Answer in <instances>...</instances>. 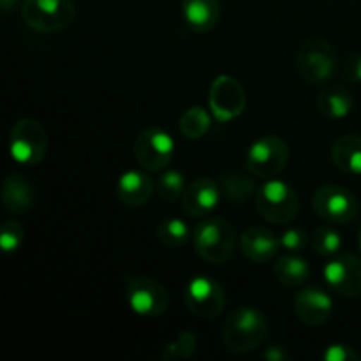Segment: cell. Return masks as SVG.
Returning <instances> with one entry per match:
<instances>
[{"label": "cell", "instance_id": "obj_20", "mask_svg": "<svg viewBox=\"0 0 361 361\" xmlns=\"http://www.w3.org/2000/svg\"><path fill=\"white\" fill-rule=\"evenodd\" d=\"M317 108H319L321 115L326 118L342 120L351 115V111L355 109V99L348 88L334 85V87H328L319 92Z\"/></svg>", "mask_w": 361, "mask_h": 361}, {"label": "cell", "instance_id": "obj_27", "mask_svg": "<svg viewBox=\"0 0 361 361\" xmlns=\"http://www.w3.org/2000/svg\"><path fill=\"white\" fill-rule=\"evenodd\" d=\"M197 341L192 331H182L173 342L164 345L162 358L164 360H189L196 353Z\"/></svg>", "mask_w": 361, "mask_h": 361}, {"label": "cell", "instance_id": "obj_25", "mask_svg": "<svg viewBox=\"0 0 361 361\" xmlns=\"http://www.w3.org/2000/svg\"><path fill=\"white\" fill-rule=\"evenodd\" d=\"M155 235H157V240L164 247H168V249H178V247L185 245L190 233L182 219L169 217L161 221V224L157 226V233H155Z\"/></svg>", "mask_w": 361, "mask_h": 361}, {"label": "cell", "instance_id": "obj_22", "mask_svg": "<svg viewBox=\"0 0 361 361\" xmlns=\"http://www.w3.org/2000/svg\"><path fill=\"white\" fill-rule=\"evenodd\" d=\"M274 275L286 288H300L310 277V267L303 257L288 254L279 257L274 267Z\"/></svg>", "mask_w": 361, "mask_h": 361}, {"label": "cell", "instance_id": "obj_19", "mask_svg": "<svg viewBox=\"0 0 361 361\" xmlns=\"http://www.w3.org/2000/svg\"><path fill=\"white\" fill-rule=\"evenodd\" d=\"M182 16L187 27L194 32H210L221 20L219 0H182Z\"/></svg>", "mask_w": 361, "mask_h": 361}, {"label": "cell", "instance_id": "obj_10", "mask_svg": "<svg viewBox=\"0 0 361 361\" xmlns=\"http://www.w3.org/2000/svg\"><path fill=\"white\" fill-rule=\"evenodd\" d=\"M208 106L217 122H231L238 118L245 109V90L238 80L228 74H221L210 85Z\"/></svg>", "mask_w": 361, "mask_h": 361}, {"label": "cell", "instance_id": "obj_3", "mask_svg": "<svg viewBox=\"0 0 361 361\" xmlns=\"http://www.w3.org/2000/svg\"><path fill=\"white\" fill-rule=\"evenodd\" d=\"M21 18L39 34H56L73 25L76 6L73 0H25Z\"/></svg>", "mask_w": 361, "mask_h": 361}, {"label": "cell", "instance_id": "obj_14", "mask_svg": "<svg viewBox=\"0 0 361 361\" xmlns=\"http://www.w3.org/2000/svg\"><path fill=\"white\" fill-rule=\"evenodd\" d=\"M295 312L307 326H321L334 312V300L319 288L300 289L295 295Z\"/></svg>", "mask_w": 361, "mask_h": 361}, {"label": "cell", "instance_id": "obj_31", "mask_svg": "<svg viewBox=\"0 0 361 361\" xmlns=\"http://www.w3.org/2000/svg\"><path fill=\"white\" fill-rule=\"evenodd\" d=\"M324 361H360V355L355 351V348L345 344H331L324 349L323 353Z\"/></svg>", "mask_w": 361, "mask_h": 361}, {"label": "cell", "instance_id": "obj_18", "mask_svg": "<svg viewBox=\"0 0 361 361\" xmlns=\"http://www.w3.org/2000/svg\"><path fill=\"white\" fill-rule=\"evenodd\" d=\"M2 197L4 208L9 214L23 215L32 210L35 204V189L23 175H9L2 183Z\"/></svg>", "mask_w": 361, "mask_h": 361}, {"label": "cell", "instance_id": "obj_17", "mask_svg": "<svg viewBox=\"0 0 361 361\" xmlns=\"http://www.w3.org/2000/svg\"><path fill=\"white\" fill-rule=\"evenodd\" d=\"M155 183L148 173L141 169H129L123 173L116 183V196L126 207L140 208L154 196Z\"/></svg>", "mask_w": 361, "mask_h": 361}, {"label": "cell", "instance_id": "obj_34", "mask_svg": "<svg viewBox=\"0 0 361 361\" xmlns=\"http://www.w3.org/2000/svg\"><path fill=\"white\" fill-rule=\"evenodd\" d=\"M18 2H20V0H0V6H2V13L9 14L11 11L16 9Z\"/></svg>", "mask_w": 361, "mask_h": 361}, {"label": "cell", "instance_id": "obj_21", "mask_svg": "<svg viewBox=\"0 0 361 361\" xmlns=\"http://www.w3.org/2000/svg\"><path fill=\"white\" fill-rule=\"evenodd\" d=\"M331 161L349 175H361V136L345 134L331 147Z\"/></svg>", "mask_w": 361, "mask_h": 361}, {"label": "cell", "instance_id": "obj_7", "mask_svg": "<svg viewBox=\"0 0 361 361\" xmlns=\"http://www.w3.org/2000/svg\"><path fill=\"white\" fill-rule=\"evenodd\" d=\"M247 169L257 178L270 180L281 175L289 162V147L275 134L259 137L247 152Z\"/></svg>", "mask_w": 361, "mask_h": 361}, {"label": "cell", "instance_id": "obj_29", "mask_svg": "<svg viewBox=\"0 0 361 361\" xmlns=\"http://www.w3.org/2000/svg\"><path fill=\"white\" fill-rule=\"evenodd\" d=\"M25 242L23 226L18 221H6L0 228V249L6 254H14L20 250Z\"/></svg>", "mask_w": 361, "mask_h": 361}, {"label": "cell", "instance_id": "obj_15", "mask_svg": "<svg viewBox=\"0 0 361 361\" xmlns=\"http://www.w3.org/2000/svg\"><path fill=\"white\" fill-rule=\"evenodd\" d=\"M221 185L212 178H196L185 187L182 194L183 210L190 217H204L221 203Z\"/></svg>", "mask_w": 361, "mask_h": 361}, {"label": "cell", "instance_id": "obj_26", "mask_svg": "<svg viewBox=\"0 0 361 361\" xmlns=\"http://www.w3.org/2000/svg\"><path fill=\"white\" fill-rule=\"evenodd\" d=\"M183 190H185V176L178 169L164 171L157 180V196L164 203H175L176 200H182Z\"/></svg>", "mask_w": 361, "mask_h": 361}, {"label": "cell", "instance_id": "obj_35", "mask_svg": "<svg viewBox=\"0 0 361 361\" xmlns=\"http://www.w3.org/2000/svg\"><path fill=\"white\" fill-rule=\"evenodd\" d=\"M358 243H360V249H361V229H360V235H358Z\"/></svg>", "mask_w": 361, "mask_h": 361}, {"label": "cell", "instance_id": "obj_24", "mask_svg": "<svg viewBox=\"0 0 361 361\" xmlns=\"http://www.w3.org/2000/svg\"><path fill=\"white\" fill-rule=\"evenodd\" d=\"M212 126V116L201 106H192L180 118V133L187 140H201Z\"/></svg>", "mask_w": 361, "mask_h": 361}, {"label": "cell", "instance_id": "obj_16", "mask_svg": "<svg viewBox=\"0 0 361 361\" xmlns=\"http://www.w3.org/2000/svg\"><path fill=\"white\" fill-rule=\"evenodd\" d=\"M281 247V238L275 236L270 229L252 226L245 229L240 236V249L247 259L254 263H268L274 259Z\"/></svg>", "mask_w": 361, "mask_h": 361}, {"label": "cell", "instance_id": "obj_6", "mask_svg": "<svg viewBox=\"0 0 361 361\" xmlns=\"http://www.w3.org/2000/svg\"><path fill=\"white\" fill-rule=\"evenodd\" d=\"M11 157L21 166H37L48 152V134L39 120L25 116L13 126L9 134Z\"/></svg>", "mask_w": 361, "mask_h": 361}, {"label": "cell", "instance_id": "obj_4", "mask_svg": "<svg viewBox=\"0 0 361 361\" xmlns=\"http://www.w3.org/2000/svg\"><path fill=\"white\" fill-rule=\"evenodd\" d=\"M254 201H256V208L261 217L274 224H289L300 210L296 190L281 180H267L256 190Z\"/></svg>", "mask_w": 361, "mask_h": 361}, {"label": "cell", "instance_id": "obj_1", "mask_svg": "<svg viewBox=\"0 0 361 361\" xmlns=\"http://www.w3.org/2000/svg\"><path fill=\"white\" fill-rule=\"evenodd\" d=\"M268 334V321L256 307L243 305L233 310L222 326V342L235 355H247L263 344Z\"/></svg>", "mask_w": 361, "mask_h": 361}, {"label": "cell", "instance_id": "obj_5", "mask_svg": "<svg viewBox=\"0 0 361 361\" xmlns=\"http://www.w3.org/2000/svg\"><path fill=\"white\" fill-rule=\"evenodd\" d=\"M337 53L326 39H309L296 55V71L300 78L312 85L330 81L337 73Z\"/></svg>", "mask_w": 361, "mask_h": 361}, {"label": "cell", "instance_id": "obj_8", "mask_svg": "<svg viewBox=\"0 0 361 361\" xmlns=\"http://www.w3.org/2000/svg\"><path fill=\"white\" fill-rule=\"evenodd\" d=\"M175 141L161 127H148L134 141V157L143 169L152 173L164 171L173 161Z\"/></svg>", "mask_w": 361, "mask_h": 361}, {"label": "cell", "instance_id": "obj_28", "mask_svg": "<svg viewBox=\"0 0 361 361\" xmlns=\"http://www.w3.org/2000/svg\"><path fill=\"white\" fill-rule=\"evenodd\" d=\"M310 243L319 256H335L342 247V238L335 229L319 228L314 231Z\"/></svg>", "mask_w": 361, "mask_h": 361}, {"label": "cell", "instance_id": "obj_32", "mask_svg": "<svg viewBox=\"0 0 361 361\" xmlns=\"http://www.w3.org/2000/svg\"><path fill=\"white\" fill-rule=\"evenodd\" d=\"M342 78L349 83H361V55H351L342 66Z\"/></svg>", "mask_w": 361, "mask_h": 361}, {"label": "cell", "instance_id": "obj_12", "mask_svg": "<svg viewBox=\"0 0 361 361\" xmlns=\"http://www.w3.org/2000/svg\"><path fill=\"white\" fill-rule=\"evenodd\" d=\"M312 208L323 221L348 224L358 214V201L344 187L323 185L314 192Z\"/></svg>", "mask_w": 361, "mask_h": 361}, {"label": "cell", "instance_id": "obj_23", "mask_svg": "<svg viewBox=\"0 0 361 361\" xmlns=\"http://www.w3.org/2000/svg\"><path fill=\"white\" fill-rule=\"evenodd\" d=\"M219 185H221L222 194L228 197V201L235 204H242L249 201L250 197L256 196L257 190L254 180L243 175H222Z\"/></svg>", "mask_w": 361, "mask_h": 361}, {"label": "cell", "instance_id": "obj_9", "mask_svg": "<svg viewBox=\"0 0 361 361\" xmlns=\"http://www.w3.org/2000/svg\"><path fill=\"white\" fill-rule=\"evenodd\" d=\"M183 302L194 316L203 317V319H214L224 310L228 296H226L222 286L214 279L197 275L185 286Z\"/></svg>", "mask_w": 361, "mask_h": 361}, {"label": "cell", "instance_id": "obj_11", "mask_svg": "<svg viewBox=\"0 0 361 361\" xmlns=\"http://www.w3.org/2000/svg\"><path fill=\"white\" fill-rule=\"evenodd\" d=\"M126 300L133 312L141 317H159L168 310L169 296L150 277H130L126 286Z\"/></svg>", "mask_w": 361, "mask_h": 361}, {"label": "cell", "instance_id": "obj_2", "mask_svg": "<svg viewBox=\"0 0 361 361\" xmlns=\"http://www.w3.org/2000/svg\"><path fill=\"white\" fill-rule=\"evenodd\" d=\"M236 233L229 222L222 219H207L194 228V250L210 264H222L231 259L236 249Z\"/></svg>", "mask_w": 361, "mask_h": 361}, {"label": "cell", "instance_id": "obj_13", "mask_svg": "<svg viewBox=\"0 0 361 361\" xmlns=\"http://www.w3.org/2000/svg\"><path fill=\"white\" fill-rule=\"evenodd\" d=\"M324 282L331 291L348 298L361 296V259L355 254L335 256L323 268Z\"/></svg>", "mask_w": 361, "mask_h": 361}, {"label": "cell", "instance_id": "obj_33", "mask_svg": "<svg viewBox=\"0 0 361 361\" xmlns=\"http://www.w3.org/2000/svg\"><path fill=\"white\" fill-rule=\"evenodd\" d=\"M263 358L268 361H284L288 360V353H286V349L282 345H271V348H268L263 353Z\"/></svg>", "mask_w": 361, "mask_h": 361}, {"label": "cell", "instance_id": "obj_30", "mask_svg": "<svg viewBox=\"0 0 361 361\" xmlns=\"http://www.w3.org/2000/svg\"><path fill=\"white\" fill-rule=\"evenodd\" d=\"M307 243H309V238H307L305 231L298 228L288 229L281 236V247H284L288 252H302Z\"/></svg>", "mask_w": 361, "mask_h": 361}]
</instances>
